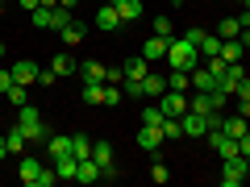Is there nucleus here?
I'll return each instance as SVG.
<instances>
[{
  "instance_id": "35",
  "label": "nucleus",
  "mask_w": 250,
  "mask_h": 187,
  "mask_svg": "<svg viewBox=\"0 0 250 187\" xmlns=\"http://www.w3.org/2000/svg\"><path fill=\"white\" fill-rule=\"evenodd\" d=\"M150 29H154L159 37H171V17H154V21H150Z\"/></svg>"
},
{
  "instance_id": "49",
  "label": "nucleus",
  "mask_w": 250,
  "mask_h": 187,
  "mask_svg": "<svg viewBox=\"0 0 250 187\" xmlns=\"http://www.w3.org/2000/svg\"><path fill=\"white\" fill-rule=\"evenodd\" d=\"M242 9H250V0H242Z\"/></svg>"
},
{
  "instance_id": "46",
  "label": "nucleus",
  "mask_w": 250,
  "mask_h": 187,
  "mask_svg": "<svg viewBox=\"0 0 250 187\" xmlns=\"http://www.w3.org/2000/svg\"><path fill=\"white\" fill-rule=\"evenodd\" d=\"M38 4H42V9H59V0H38Z\"/></svg>"
},
{
  "instance_id": "18",
  "label": "nucleus",
  "mask_w": 250,
  "mask_h": 187,
  "mask_svg": "<svg viewBox=\"0 0 250 187\" xmlns=\"http://www.w3.org/2000/svg\"><path fill=\"white\" fill-rule=\"evenodd\" d=\"M142 88H146V96H154V100H159L163 92H167V75L150 71V75H146V79H142Z\"/></svg>"
},
{
  "instance_id": "41",
  "label": "nucleus",
  "mask_w": 250,
  "mask_h": 187,
  "mask_svg": "<svg viewBox=\"0 0 250 187\" xmlns=\"http://www.w3.org/2000/svg\"><path fill=\"white\" fill-rule=\"evenodd\" d=\"M205 34H208V29H188L184 37H188V42H192V46H200V37H205Z\"/></svg>"
},
{
  "instance_id": "20",
  "label": "nucleus",
  "mask_w": 250,
  "mask_h": 187,
  "mask_svg": "<svg viewBox=\"0 0 250 187\" xmlns=\"http://www.w3.org/2000/svg\"><path fill=\"white\" fill-rule=\"evenodd\" d=\"M71 158H92V137L88 133H71Z\"/></svg>"
},
{
  "instance_id": "10",
  "label": "nucleus",
  "mask_w": 250,
  "mask_h": 187,
  "mask_svg": "<svg viewBox=\"0 0 250 187\" xmlns=\"http://www.w3.org/2000/svg\"><path fill=\"white\" fill-rule=\"evenodd\" d=\"M9 71H13V79H17V83H25V88H29V83L38 79V71H42V67H38L34 58H21V62H13Z\"/></svg>"
},
{
  "instance_id": "39",
  "label": "nucleus",
  "mask_w": 250,
  "mask_h": 187,
  "mask_svg": "<svg viewBox=\"0 0 250 187\" xmlns=\"http://www.w3.org/2000/svg\"><path fill=\"white\" fill-rule=\"evenodd\" d=\"M233 96H238V100H250V75H242V79H238V88H233Z\"/></svg>"
},
{
  "instance_id": "13",
  "label": "nucleus",
  "mask_w": 250,
  "mask_h": 187,
  "mask_svg": "<svg viewBox=\"0 0 250 187\" xmlns=\"http://www.w3.org/2000/svg\"><path fill=\"white\" fill-rule=\"evenodd\" d=\"M46 154H50L54 162H59V158H67V154H71V137H59V133H50V137H46Z\"/></svg>"
},
{
  "instance_id": "16",
  "label": "nucleus",
  "mask_w": 250,
  "mask_h": 187,
  "mask_svg": "<svg viewBox=\"0 0 250 187\" xmlns=\"http://www.w3.org/2000/svg\"><path fill=\"white\" fill-rule=\"evenodd\" d=\"M146 75H150V62H146L142 54L125 58V79H146Z\"/></svg>"
},
{
  "instance_id": "23",
  "label": "nucleus",
  "mask_w": 250,
  "mask_h": 187,
  "mask_svg": "<svg viewBox=\"0 0 250 187\" xmlns=\"http://www.w3.org/2000/svg\"><path fill=\"white\" fill-rule=\"evenodd\" d=\"M196 50H200V58H213V54H221V37H217V34H205Z\"/></svg>"
},
{
  "instance_id": "19",
  "label": "nucleus",
  "mask_w": 250,
  "mask_h": 187,
  "mask_svg": "<svg viewBox=\"0 0 250 187\" xmlns=\"http://www.w3.org/2000/svg\"><path fill=\"white\" fill-rule=\"evenodd\" d=\"M25 142H29V137H25V129H21V125H13L9 133H4V146H9V154H21V150H25Z\"/></svg>"
},
{
  "instance_id": "9",
  "label": "nucleus",
  "mask_w": 250,
  "mask_h": 187,
  "mask_svg": "<svg viewBox=\"0 0 250 187\" xmlns=\"http://www.w3.org/2000/svg\"><path fill=\"white\" fill-rule=\"evenodd\" d=\"M108 4H113L117 13H121V25H129V21H138L146 13V4L142 0H108Z\"/></svg>"
},
{
  "instance_id": "44",
  "label": "nucleus",
  "mask_w": 250,
  "mask_h": 187,
  "mask_svg": "<svg viewBox=\"0 0 250 187\" xmlns=\"http://www.w3.org/2000/svg\"><path fill=\"white\" fill-rule=\"evenodd\" d=\"M238 42H242V46L250 50V29H242V34H238Z\"/></svg>"
},
{
  "instance_id": "2",
  "label": "nucleus",
  "mask_w": 250,
  "mask_h": 187,
  "mask_svg": "<svg viewBox=\"0 0 250 187\" xmlns=\"http://www.w3.org/2000/svg\"><path fill=\"white\" fill-rule=\"evenodd\" d=\"M17 125L25 129V137H29V142H46V137H50V129H46L42 112H38L34 104H21V108H17Z\"/></svg>"
},
{
  "instance_id": "27",
  "label": "nucleus",
  "mask_w": 250,
  "mask_h": 187,
  "mask_svg": "<svg viewBox=\"0 0 250 187\" xmlns=\"http://www.w3.org/2000/svg\"><path fill=\"white\" fill-rule=\"evenodd\" d=\"M71 21H75V17H71V9H62V4H59V9H54V17H50V29H54V34H62Z\"/></svg>"
},
{
  "instance_id": "5",
  "label": "nucleus",
  "mask_w": 250,
  "mask_h": 187,
  "mask_svg": "<svg viewBox=\"0 0 250 187\" xmlns=\"http://www.w3.org/2000/svg\"><path fill=\"white\" fill-rule=\"evenodd\" d=\"M159 108H163V112H167V116H184L188 112V92H163V96H159Z\"/></svg>"
},
{
  "instance_id": "47",
  "label": "nucleus",
  "mask_w": 250,
  "mask_h": 187,
  "mask_svg": "<svg viewBox=\"0 0 250 187\" xmlns=\"http://www.w3.org/2000/svg\"><path fill=\"white\" fill-rule=\"evenodd\" d=\"M4 154H9V146H4V137H0V158H4Z\"/></svg>"
},
{
  "instance_id": "12",
  "label": "nucleus",
  "mask_w": 250,
  "mask_h": 187,
  "mask_svg": "<svg viewBox=\"0 0 250 187\" xmlns=\"http://www.w3.org/2000/svg\"><path fill=\"white\" fill-rule=\"evenodd\" d=\"M38 175H42V162H38V158H21V167H17V179H21V183L34 187Z\"/></svg>"
},
{
  "instance_id": "36",
  "label": "nucleus",
  "mask_w": 250,
  "mask_h": 187,
  "mask_svg": "<svg viewBox=\"0 0 250 187\" xmlns=\"http://www.w3.org/2000/svg\"><path fill=\"white\" fill-rule=\"evenodd\" d=\"M150 179H154V183H167V179H171V170L163 167L159 158H154V167H150Z\"/></svg>"
},
{
  "instance_id": "45",
  "label": "nucleus",
  "mask_w": 250,
  "mask_h": 187,
  "mask_svg": "<svg viewBox=\"0 0 250 187\" xmlns=\"http://www.w3.org/2000/svg\"><path fill=\"white\" fill-rule=\"evenodd\" d=\"M62 9H80V0H59Z\"/></svg>"
},
{
  "instance_id": "34",
  "label": "nucleus",
  "mask_w": 250,
  "mask_h": 187,
  "mask_svg": "<svg viewBox=\"0 0 250 187\" xmlns=\"http://www.w3.org/2000/svg\"><path fill=\"white\" fill-rule=\"evenodd\" d=\"M125 96H129V100H146V88H142V79H125Z\"/></svg>"
},
{
  "instance_id": "42",
  "label": "nucleus",
  "mask_w": 250,
  "mask_h": 187,
  "mask_svg": "<svg viewBox=\"0 0 250 187\" xmlns=\"http://www.w3.org/2000/svg\"><path fill=\"white\" fill-rule=\"evenodd\" d=\"M238 112H242V116L250 121V100H238Z\"/></svg>"
},
{
  "instance_id": "4",
  "label": "nucleus",
  "mask_w": 250,
  "mask_h": 187,
  "mask_svg": "<svg viewBox=\"0 0 250 187\" xmlns=\"http://www.w3.org/2000/svg\"><path fill=\"white\" fill-rule=\"evenodd\" d=\"M205 137H208V146L221 154V162H225V158H238V137H229L225 129H208Z\"/></svg>"
},
{
  "instance_id": "48",
  "label": "nucleus",
  "mask_w": 250,
  "mask_h": 187,
  "mask_svg": "<svg viewBox=\"0 0 250 187\" xmlns=\"http://www.w3.org/2000/svg\"><path fill=\"white\" fill-rule=\"evenodd\" d=\"M0 62H4V42H0Z\"/></svg>"
},
{
  "instance_id": "30",
  "label": "nucleus",
  "mask_w": 250,
  "mask_h": 187,
  "mask_svg": "<svg viewBox=\"0 0 250 187\" xmlns=\"http://www.w3.org/2000/svg\"><path fill=\"white\" fill-rule=\"evenodd\" d=\"M75 167H80V158H71V154L54 162V170H59V179H75Z\"/></svg>"
},
{
  "instance_id": "29",
  "label": "nucleus",
  "mask_w": 250,
  "mask_h": 187,
  "mask_svg": "<svg viewBox=\"0 0 250 187\" xmlns=\"http://www.w3.org/2000/svg\"><path fill=\"white\" fill-rule=\"evenodd\" d=\"M83 34H88V29H83L80 21H71V25L62 29V42H67V46H80V42H83Z\"/></svg>"
},
{
  "instance_id": "31",
  "label": "nucleus",
  "mask_w": 250,
  "mask_h": 187,
  "mask_svg": "<svg viewBox=\"0 0 250 187\" xmlns=\"http://www.w3.org/2000/svg\"><path fill=\"white\" fill-rule=\"evenodd\" d=\"M163 116H167V112L159 108V100H154L150 108H142V125H159V129H163Z\"/></svg>"
},
{
  "instance_id": "43",
  "label": "nucleus",
  "mask_w": 250,
  "mask_h": 187,
  "mask_svg": "<svg viewBox=\"0 0 250 187\" xmlns=\"http://www.w3.org/2000/svg\"><path fill=\"white\" fill-rule=\"evenodd\" d=\"M238 21H242V29H250V9H242V13H238Z\"/></svg>"
},
{
  "instance_id": "26",
  "label": "nucleus",
  "mask_w": 250,
  "mask_h": 187,
  "mask_svg": "<svg viewBox=\"0 0 250 187\" xmlns=\"http://www.w3.org/2000/svg\"><path fill=\"white\" fill-rule=\"evenodd\" d=\"M83 104H104V83H83Z\"/></svg>"
},
{
  "instance_id": "14",
  "label": "nucleus",
  "mask_w": 250,
  "mask_h": 187,
  "mask_svg": "<svg viewBox=\"0 0 250 187\" xmlns=\"http://www.w3.org/2000/svg\"><path fill=\"white\" fill-rule=\"evenodd\" d=\"M104 75H108L104 62H80V79L83 83H104Z\"/></svg>"
},
{
  "instance_id": "38",
  "label": "nucleus",
  "mask_w": 250,
  "mask_h": 187,
  "mask_svg": "<svg viewBox=\"0 0 250 187\" xmlns=\"http://www.w3.org/2000/svg\"><path fill=\"white\" fill-rule=\"evenodd\" d=\"M104 104H121V88L117 83H104Z\"/></svg>"
},
{
  "instance_id": "28",
  "label": "nucleus",
  "mask_w": 250,
  "mask_h": 187,
  "mask_svg": "<svg viewBox=\"0 0 250 187\" xmlns=\"http://www.w3.org/2000/svg\"><path fill=\"white\" fill-rule=\"evenodd\" d=\"M188 83H192V71H171L167 75V88L171 92H188Z\"/></svg>"
},
{
  "instance_id": "17",
  "label": "nucleus",
  "mask_w": 250,
  "mask_h": 187,
  "mask_svg": "<svg viewBox=\"0 0 250 187\" xmlns=\"http://www.w3.org/2000/svg\"><path fill=\"white\" fill-rule=\"evenodd\" d=\"M75 179H80V183H96V179H100V162H96V158H80Z\"/></svg>"
},
{
  "instance_id": "11",
  "label": "nucleus",
  "mask_w": 250,
  "mask_h": 187,
  "mask_svg": "<svg viewBox=\"0 0 250 187\" xmlns=\"http://www.w3.org/2000/svg\"><path fill=\"white\" fill-rule=\"evenodd\" d=\"M167 46H171V37H159V34H154L150 42H142V58H146V62H159V58H167Z\"/></svg>"
},
{
  "instance_id": "33",
  "label": "nucleus",
  "mask_w": 250,
  "mask_h": 187,
  "mask_svg": "<svg viewBox=\"0 0 250 187\" xmlns=\"http://www.w3.org/2000/svg\"><path fill=\"white\" fill-rule=\"evenodd\" d=\"M4 96H9V104H13V108H21V104H29V100H25V83H13V88L4 92Z\"/></svg>"
},
{
  "instance_id": "22",
  "label": "nucleus",
  "mask_w": 250,
  "mask_h": 187,
  "mask_svg": "<svg viewBox=\"0 0 250 187\" xmlns=\"http://www.w3.org/2000/svg\"><path fill=\"white\" fill-rule=\"evenodd\" d=\"M242 54H246V46H242L238 37H229V42H221V58H225V62H242Z\"/></svg>"
},
{
  "instance_id": "24",
  "label": "nucleus",
  "mask_w": 250,
  "mask_h": 187,
  "mask_svg": "<svg viewBox=\"0 0 250 187\" xmlns=\"http://www.w3.org/2000/svg\"><path fill=\"white\" fill-rule=\"evenodd\" d=\"M92 158L100 162V170L113 167V146H108V142H92Z\"/></svg>"
},
{
  "instance_id": "1",
  "label": "nucleus",
  "mask_w": 250,
  "mask_h": 187,
  "mask_svg": "<svg viewBox=\"0 0 250 187\" xmlns=\"http://www.w3.org/2000/svg\"><path fill=\"white\" fill-rule=\"evenodd\" d=\"M167 62H171V71H192V67H200V50L188 42V37H171Z\"/></svg>"
},
{
  "instance_id": "37",
  "label": "nucleus",
  "mask_w": 250,
  "mask_h": 187,
  "mask_svg": "<svg viewBox=\"0 0 250 187\" xmlns=\"http://www.w3.org/2000/svg\"><path fill=\"white\" fill-rule=\"evenodd\" d=\"M54 183H59V170H46V167H42V175H38L34 187H54Z\"/></svg>"
},
{
  "instance_id": "50",
  "label": "nucleus",
  "mask_w": 250,
  "mask_h": 187,
  "mask_svg": "<svg viewBox=\"0 0 250 187\" xmlns=\"http://www.w3.org/2000/svg\"><path fill=\"white\" fill-rule=\"evenodd\" d=\"M104 4H108V0H104Z\"/></svg>"
},
{
  "instance_id": "32",
  "label": "nucleus",
  "mask_w": 250,
  "mask_h": 187,
  "mask_svg": "<svg viewBox=\"0 0 250 187\" xmlns=\"http://www.w3.org/2000/svg\"><path fill=\"white\" fill-rule=\"evenodd\" d=\"M50 17H54V9H42V4H38V9L29 13V21H34L38 29H50Z\"/></svg>"
},
{
  "instance_id": "21",
  "label": "nucleus",
  "mask_w": 250,
  "mask_h": 187,
  "mask_svg": "<svg viewBox=\"0 0 250 187\" xmlns=\"http://www.w3.org/2000/svg\"><path fill=\"white\" fill-rule=\"evenodd\" d=\"M50 71H54V75H59V79H62V75H75V71H80V62H75V58H67V54H54Z\"/></svg>"
},
{
  "instance_id": "8",
  "label": "nucleus",
  "mask_w": 250,
  "mask_h": 187,
  "mask_svg": "<svg viewBox=\"0 0 250 187\" xmlns=\"http://www.w3.org/2000/svg\"><path fill=\"white\" fill-rule=\"evenodd\" d=\"M92 25H96V29H104V34H117V29H121V13H117L113 4H104V9H96Z\"/></svg>"
},
{
  "instance_id": "3",
  "label": "nucleus",
  "mask_w": 250,
  "mask_h": 187,
  "mask_svg": "<svg viewBox=\"0 0 250 187\" xmlns=\"http://www.w3.org/2000/svg\"><path fill=\"white\" fill-rule=\"evenodd\" d=\"M246 175H250V158H246V154L225 158V167H221V187H242V183H246Z\"/></svg>"
},
{
  "instance_id": "7",
  "label": "nucleus",
  "mask_w": 250,
  "mask_h": 187,
  "mask_svg": "<svg viewBox=\"0 0 250 187\" xmlns=\"http://www.w3.org/2000/svg\"><path fill=\"white\" fill-rule=\"evenodd\" d=\"M134 142L142 146L146 154H154V150H159L163 142H167V137H163V129H159V125H142V129H138V137H134Z\"/></svg>"
},
{
  "instance_id": "6",
  "label": "nucleus",
  "mask_w": 250,
  "mask_h": 187,
  "mask_svg": "<svg viewBox=\"0 0 250 187\" xmlns=\"http://www.w3.org/2000/svg\"><path fill=\"white\" fill-rule=\"evenodd\" d=\"M179 125H184V137H192V142L208 133V121H205V116H200V112H192V108H188V112L179 116Z\"/></svg>"
},
{
  "instance_id": "25",
  "label": "nucleus",
  "mask_w": 250,
  "mask_h": 187,
  "mask_svg": "<svg viewBox=\"0 0 250 187\" xmlns=\"http://www.w3.org/2000/svg\"><path fill=\"white\" fill-rule=\"evenodd\" d=\"M242 34V21L238 17H225L221 25H217V37H221V42H229V37H238Z\"/></svg>"
},
{
  "instance_id": "15",
  "label": "nucleus",
  "mask_w": 250,
  "mask_h": 187,
  "mask_svg": "<svg viewBox=\"0 0 250 187\" xmlns=\"http://www.w3.org/2000/svg\"><path fill=\"white\" fill-rule=\"evenodd\" d=\"M192 88H196V92H213L217 88V75L208 71V67H192Z\"/></svg>"
},
{
  "instance_id": "40",
  "label": "nucleus",
  "mask_w": 250,
  "mask_h": 187,
  "mask_svg": "<svg viewBox=\"0 0 250 187\" xmlns=\"http://www.w3.org/2000/svg\"><path fill=\"white\" fill-rule=\"evenodd\" d=\"M13 83H17V79H13V71H9V67H0V96H4Z\"/></svg>"
}]
</instances>
